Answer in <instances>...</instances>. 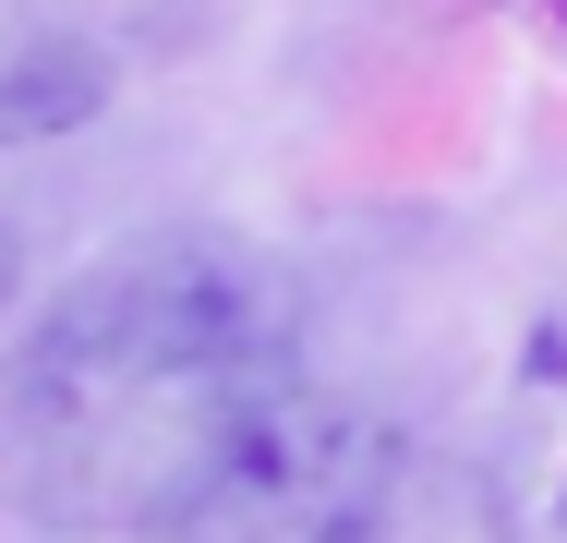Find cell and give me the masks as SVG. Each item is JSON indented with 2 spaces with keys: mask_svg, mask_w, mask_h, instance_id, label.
<instances>
[{
  "mask_svg": "<svg viewBox=\"0 0 567 543\" xmlns=\"http://www.w3.org/2000/svg\"><path fill=\"white\" fill-rule=\"evenodd\" d=\"M483 532L495 543H567V303L507 362L495 459H483Z\"/></svg>",
  "mask_w": 567,
  "mask_h": 543,
  "instance_id": "obj_3",
  "label": "cell"
},
{
  "mask_svg": "<svg viewBox=\"0 0 567 543\" xmlns=\"http://www.w3.org/2000/svg\"><path fill=\"white\" fill-rule=\"evenodd\" d=\"M302 387V290L229 229H157L97 254L12 350L0 423L49 532H182L254 411Z\"/></svg>",
  "mask_w": 567,
  "mask_h": 543,
  "instance_id": "obj_1",
  "label": "cell"
},
{
  "mask_svg": "<svg viewBox=\"0 0 567 543\" xmlns=\"http://www.w3.org/2000/svg\"><path fill=\"white\" fill-rule=\"evenodd\" d=\"M399 520V434L339 387H278L254 434L229 447V471L194 495V520L169 543H386Z\"/></svg>",
  "mask_w": 567,
  "mask_h": 543,
  "instance_id": "obj_2",
  "label": "cell"
},
{
  "mask_svg": "<svg viewBox=\"0 0 567 543\" xmlns=\"http://www.w3.org/2000/svg\"><path fill=\"white\" fill-rule=\"evenodd\" d=\"M12 303H24V217L0 206V326H12Z\"/></svg>",
  "mask_w": 567,
  "mask_h": 543,
  "instance_id": "obj_5",
  "label": "cell"
},
{
  "mask_svg": "<svg viewBox=\"0 0 567 543\" xmlns=\"http://www.w3.org/2000/svg\"><path fill=\"white\" fill-rule=\"evenodd\" d=\"M121 98V61L85 24H49V12H12L0 24V145H61Z\"/></svg>",
  "mask_w": 567,
  "mask_h": 543,
  "instance_id": "obj_4",
  "label": "cell"
}]
</instances>
